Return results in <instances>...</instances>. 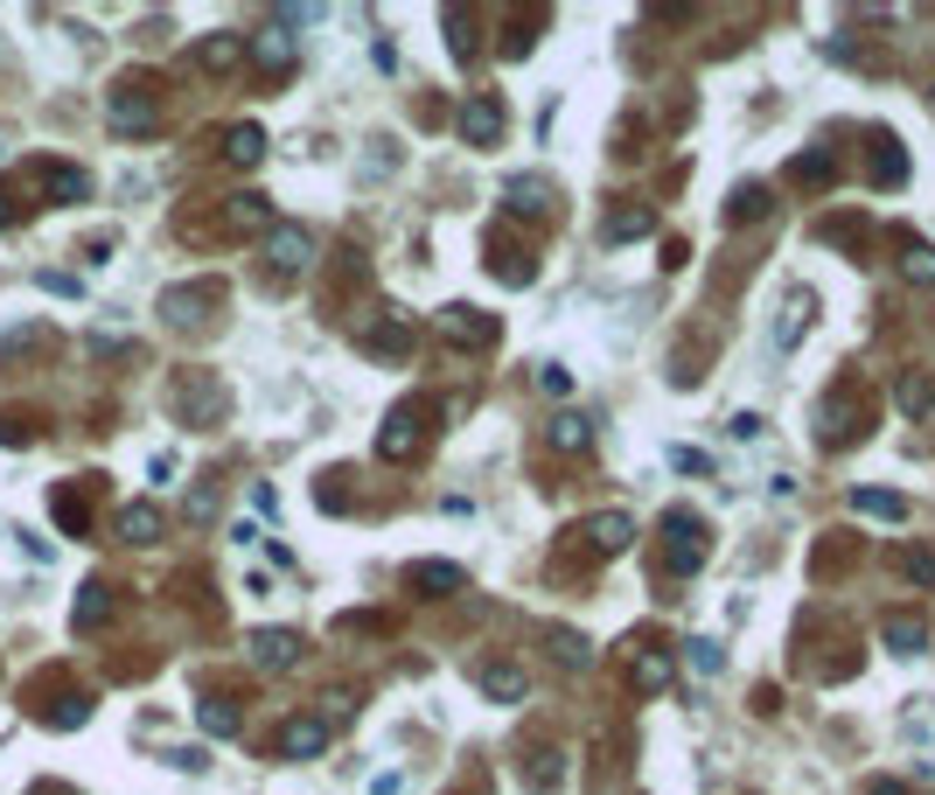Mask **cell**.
<instances>
[{
	"label": "cell",
	"instance_id": "cell-1",
	"mask_svg": "<svg viewBox=\"0 0 935 795\" xmlns=\"http://www.w3.org/2000/svg\"><path fill=\"white\" fill-rule=\"evenodd\" d=\"M105 126L119 132V140H147V132H161V99H155V84H147V78L112 84V99H105Z\"/></svg>",
	"mask_w": 935,
	"mask_h": 795
},
{
	"label": "cell",
	"instance_id": "cell-2",
	"mask_svg": "<svg viewBox=\"0 0 935 795\" xmlns=\"http://www.w3.org/2000/svg\"><path fill=\"white\" fill-rule=\"evenodd\" d=\"M175 412H182V426H224V412H231V391L217 384L209 370H182L175 377Z\"/></svg>",
	"mask_w": 935,
	"mask_h": 795
},
{
	"label": "cell",
	"instance_id": "cell-3",
	"mask_svg": "<svg viewBox=\"0 0 935 795\" xmlns=\"http://www.w3.org/2000/svg\"><path fill=\"white\" fill-rule=\"evenodd\" d=\"M705 558H712V530H705L692 509H671V517H663V565H671V573H698Z\"/></svg>",
	"mask_w": 935,
	"mask_h": 795
},
{
	"label": "cell",
	"instance_id": "cell-4",
	"mask_svg": "<svg viewBox=\"0 0 935 795\" xmlns=\"http://www.w3.org/2000/svg\"><path fill=\"white\" fill-rule=\"evenodd\" d=\"M265 265H273L280 279L308 273V265H315V231H308V223H273V231H265Z\"/></svg>",
	"mask_w": 935,
	"mask_h": 795
},
{
	"label": "cell",
	"instance_id": "cell-5",
	"mask_svg": "<svg viewBox=\"0 0 935 795\" xmlns=\"http://www.w3.org/2000/svg\"><path fill=\"white\" fill-rule=\"evenodd\" d=\"M217 300H224L217 279H189V287H168V293H161V314L175 321V329H203Z\"/></svg>",
	"mask_w": 935,
	"mask_h": 795
},
{
	"label": "cell",
	"instance_id": "cell-6",
	"mask_svg": "<svg viewBox=\"0 0 935 795\" xmlns=\"http://www.w3.org/2000/svg\"><path fill=\"white\" fill-rule=\"evenodd\" d=\"M321 747H329V718H321V712H300V718H286V726H280V753H286V761H315Z\"/></svg>",
	"mask_w": 935,
	"mask_h": 795
},
{
	"label": "cell",
	"instance_id": "cell-7",
	"mask_svg": "<svg viewBox=\"0 0 935 795\" xmlns=\"http://www.w3.org/2000/svg\"><path fill=\"white\" fill-rule=\"evenodd\" d=\"M244 649H252V662H259V670H294L308 642H300L294 629H252V642H244Z\"/></svg>",
	"mask_w": 935,
	"mask_h": 795
},
{
	"label": "cell",
	"instance_id": "cell-8",
	"mask_svg": "<svg viewBox=\"0 0 935 795\" xmlns=\"http://www.w3.org/2000/svg\"><path fill=\"white\" fill-rule=\"evenodd\" d=\"M461 140L468 147H495V140H503V99L475 91V99L461 105Z\"/></svg>",
	"mask_w": 935,
	"mask_h": 795
},
{
	"label": "cell",
	"instance_id": "cell-9",
	"mask_svg": "<svg viewBox=\"0 0 935 795\" xmlns=\"http://www.w3.org/2000/svg\"><path fill=\"white\" fill-rule=\"evenodd\" d=\"M406 586H412V594H426V600H447V594H461V586H468V573H461V565H447V558H419V565H406Z\"/></svg>",
	"mask_w": 935,
	"mask_h": 795
},
{
	"label": "cell",
	"instance_id": "cell-10",
	"mask_svg": "<svg viewBox=\"0 0 935 795\" xmlns=\"http://www.w3.org/2000/svg\"><path fill=\"white\" fill-rule=\"evenodd\" d=\"M441 335H447V343H468V349H489L495 343V321L482 308H441Z\"/></svg>",
	"mask_w": 935,
	"mask_h": 795
},
{
	"label": "cell",
	"instance_id": "cell-11",
	"mask_svg": "<svg viewBox=\"0 0 935 795\" xmlns=\"http://www.w3.org/2000/svg\"><path fill=\"white\" fill-rule=\"evenodd\" d=\"M586 538H594L601 558H615V552L636 544V517H628V509H601V517H586Z\"/></svg>",
	"mask_w": 935,
	"mask_h": 795
},
{
	"label": "cell",
	"instance_id": "cell-12",
	"mask_svg": "<svg viewBox=\"0 0 935 795\" xmlns=\"http://www.w3.org/2000/svg\"><path fill=\"white\" fill-rule=\"evenodd\" d=\"M244 56H252L259 70H273V78H280V70H294V35H286V28L273 22V28L244 35Z\"/></svg>",
	"mask_w": 935,
	"mask_h": 795
},
{
	"label": "cell",
	"instance_id": "cell-13",
	"mask_svg": "<svg viewBox=\"0 0 935 795\" xmlns=\"http://www.w3.org/2000/svg\"><path fill=\"white\" fill-rule=\"evenodd\" d=\"M475 684H482V698H495V705H524L531 698V677L517 670V662H482Z\"/></svg>",
	"mask_w": 935,
	"mask_h": 795
},
{
	"label": "cell",
	"instance_id": "cell-14",
	"mask_svg": "<svg viewBox=\"0 0 935 795\" xmlns=\"http://www.w3.org/2000/svg\"><path fill=\"white\" fill-rule=\"evenodd\" d=\"M377 453H385V461H406V453H419V405H398V412H391L385 433H377Z\"/></svg>",
	"mask_w": 935,
	"mask_h": 795
},
{
	"label": "cell",
	"instance_id": "cell-15",
	"mask_svg": "<svg viewBox=\"0 0 935 795\" xmlns=\"http://www.w3.org/2000/svg\"><path fill=\"white\" fill-rule=\"evenodd\" d=\"M105 621H112V586H105V579H84V586H78V614H70V629H78V635H99Z\"/></svg>",
	"mask_w": 935,
	"mask_h": 795
},
{
	"label": "cell",
	"instance_id": "cell-16",
	"mask_svg": "<svg viewBox=\"0 0 935 795\" xmlns=\"http://www.w3.org/2000/svg\"><path fill=\"white\" fill-rule=\"evenodd\" d=\"M43 188L49 203H91V175L78 161H43Z\"/></svg>",
	"mask_w": 935,
	"mask_h": 795
},
{
	"label": "cell",
	"instance_id": "cell-17",
	"mask_svg": "<svg viewBox=\"0 0 935 795\" xmlns=\"http://www.w3.org/2000/svg\"><path fill=\"white\" fill-rule=\"evenodd\" d=\"M196 64L209 70V78H231V70L244 64V35H203V43H196Z\"/></svg>",
	"mask_w": 935,
	"mask_h": 795
},
{
	"label": "cell",
	"instance_id": "cell-18",
	"mask_svg": "<svg viewBox=\"0 0 935 795\" xmlns=\"http://www.w3.org/2000/svg\"><path fill=\"white\" fill-rule=\"evenodd\" d=\"M671 677H677V662L663 656V649H642L636 662H628V684H636L642 698H657V691H671Z\"/></svg>",
	"mask_w": 935,
	"mask_h": 795
},
{
	"label": "cell",
	"instance_id": "cell-19",
	"mask_svg": "<svg viewBox=\"0 0 935 795\" xmlns=\"http://www.w3.org/2000/svg\"><path fill=\"white\" fill-rule=\"evenodd\" d=\"M852 517H873V523H908V496H893V488H852Z\"/></svg>",
	"mask_w": 935,
	"mask_h": 795
},
{
	"label": "cell",
	"instance_id": "cell-20",
	"mask_svg": "<svg viewBox=\"0 0 935 795\" xmlns=\"http://www.w3.org/2000/svg\"><path fill=\"white\" fill-rule=\"evenodd\" d=\"M224 231H238V238L259 231V238H265V231H273V203H265V196H231V210H224Z\"/></svg>",
	"mask_w": 935,
	"mask_h": 795
},
{
	"label": "cell",
	"instance_id": "cell-21",
	"mask_svg": "<svg viewBox=\"0 0 935 795\" xmlns=\"http://www.w3.org/2000/svg\"><path fill=\"white\" fill-rule=\"evenodd\" d=\"M545 440L559 447V453H586V447H594V426H586V412H559V419L545 426Z\"/></svg>",
	"mask_w": 935,
	"mask_h": 795
},
{
	"label": "cell",
	"instance_id": "cell-22",
	"mask_svg": "<svg viewBox=\"0 0 935 795\" xmlns=\"http://www.w3.org/2000/svg\"><path fill=\"white\" fill-rule=\"evenodd\" d=\"M224 161H231V168H259V161H265V132H259L252 119L231 126V132H224Z\"/></svg>",
	"mask_w": 935,
	"mask_h": 795
},
{
	"label": "cell",
	"instance_id": "cell-23",
	"mask_svg": "<svg viewBox=\"0 0 935 795\" xmlns=\"http://www.w3.org/2000/svg\"><path fill=\"white\" fill-rule=\"evenodd\" d=\"M817 419H824V447H845L852 433H858V412H852V398H845V391H831Z\"/></svg>",
	"mask_w": 935,
	"mask_h": 795
},
{
	"label": "cell",
	"instance_id": "cell-24",
	"mask_svg": "<svg viewBox=\"0 0 935 795\" xmlns=\"http://www.w3.org/2000/svg\"><path fill=\"white\" fill-rule=\"evenodd\" d=\"M880 635H887V649H893V656H922V649H928V629H922L914 614H887V621H880Z\"/></svg>",
	"mask_w": 935,
	"mask_h": 795
},
{
	"label": "cell",
	"instance_id": "cell-25",
	"mask_svg": "<svg viewBox=\"0 0 935 795\" xmlns=\"http://www.w3.org/2000/svg\"><path fill=\"white\" fill-rule=\"evenodd\" d=\"M119 538H126V544H155V538H161V509H155V503H126V509H119Z\"/></svg>",
	"mask_w": 935,
	"mask_h": 795
},
{
	"label": "cell",
	"instance_id": "cell-26",
	"mask_svg": "<svg viewBox=\"0 0 935 795\" xmlns=\"http://www.w3.org/2000/svg\"><path fill=\"white\" fill-rule=\"evenodd\" d=\"M545 649H551V662H559V670H586V662H594V642L572 635V629H551Z\"/></svg>",
	"mask_w": 935,
	"mask_h": 795
},
{
	"label": "cell",
	"instance_id": "cell-27",
	"mask_svg": "<svg viewBox=\"0 0 935 795\" xmlns=\"http://www.w3.org/2000/svg\"><path fill=\"white\" fill-rule=\"evenodd\" d=\"M893 405H901L908 419H922V412L935 405V384H928V370H901V384H893Z\"/></svg>",
	"mask_w": 935,
	"mask_h": 795
},
{
	"label": "cell",
	"instance_id": "cell-28",
	"mask_svg": "<svg viewBox=\"0 0 935 795\" xmlns=\"http://www.w3.org/2000/svg\"><path fill=\"white\" fill-rule=\"evenodd\" d=\"M503 196H510V210H531V217H545V210H551V182H545V175H517V182L503 188Z\"/></svg>",
	"mask_w": 935,
	"mask_h": 795
},
{
	"label": "cell",
	"instance_id": "cell-29",
	"mask_svg": "<svg viewBox=\"0 0 935 795\" xmlns=\"http://www.w3.org/2000/svg\"><path fill=\"white\" fill-rule=\"evenodd\" d=\"M196 726L209 733V740H231V733H238V705H231V698H203V705H196Z\"/></svg>",
	"mask_w": 935,
	"mask_h": 795
},
{
	"label": "cell",
	"instance_id": "cell-30",
	"mask_svg": "<svg viewBox=\"0 0 935 795\" xmlns=\"http://www.w3.org/2000/svg\"><path fill=\"white\" fill-rule=\"evenodd\" d=\"M831 175H837V161L824 154V147H810V154L789 161V182H803V188H831Z\"/></svg>",
	"mask_w": 935,
	"mask_h": 795
},
{
	"label": "cell",
	"instance_id": "cell-31",
	"mask_svg": "<svg viewBox=\"0 0 935 795\" xmlns=\"http://www.w3.org/2000/svg\"><path fill=\"white\" fill-rule=\"evenodd\" d=\"M49 509H56V523H64L70 538H84V530H91V509H84L78 488H49Z\"/></svg>",
	"mask_w": 935,
	"mask_h": 795
},
{
	"label": "cell",
	"instance_id": "cell-32",
	"mask_svg": "<svg viewBox=\"0 0 935 795\" xmlns=\"http://www.w3.org/2000/svg\"><path fill=\"white\" fill-rule=\"evenodd\" d=\"M803 329H810V293H789V300H782V321H775V343L796 349V335H803Z\"/></svg>",
	"mask_w": 935,
	"mask_h": 795
},
{
	"label": "cell",
	"instance_id": "cell-33",
	"mask_svg": "<svg viewBox=\"0 0 935 795\" xmlns=\"http://www.w3.org/2000/svg\"><path fill=\"white\" fill-rule=\"evenodd\" d=\"M768 210H775V203H768V188H761V182L733 188V203H727V217H733V223H761Z\"/></svg>",
	"mask_w": 935,
	"mask_h": 795
},
{
	"label": "cell",
	"instance_id": "cell-34",
	"mask_svg": "<svg viewBox=\"0 0 935 795\" xmlns=\"http://www.w3.org/2000/svg\"><path fill=\"white\" fill-rule=\"evenodd\" d=\"M873 182H880V188H901V182H908V154H901L893 140L873 147Z\"/></svg>",
	"mask_w": 935,
	"mask_h": 795
},
{
	"label": "cell",
	"instance_id": "cell-35",
	"mask_svg": "<svg viewBox=\"0 0 935 795\" xmlns=\"http://www.w3.org/2000/svg\"><path fill=\"white\" fill-rule=\"evenodd\" d=\"M559 782H566V753H538V768L524 774V788H531V795H551Z\"/></svg>",
	"mask_w": 935,
	"mask_h": 795
},
{
	"label": "cell",
	"instance_id": "cell-36",
	"mask_svg": "<svg viewBox=\"0 0 935 795\" xmlns=\"http://www.w3.org/2000/svg\"><path fill=\"white\" fill-rule=\"evenodd\" d=\"M901 273L914 279V287H935V244H908V252H901Z\"/></svg>",
	"mask_w": 935,
	"mask_h": 795
},
{
	"label": "cell",
	"instance_id": "cell-37",
	"mask_svg": "<svg viewBox=\"0 0 935 795\" xmlns=\"http://www.w3.org/2000/svg\"><path fill=\"white\" fill-rule=\"evenodd\" d=\"M364 343H370L377 356H398V349H406V343H412V329H406V321H385V329H370V335H364Z\"/></svg>",
	"mask_w": 935,
	"mask_h": 795
},
{
	"label": "cell",
	"instance_id": "cell-38",
	"mask_svg": "<svg viewBox=\"0 0 935 795\" xmlns=\"http://www.w3.org/2000/svg\"><path fill=\"white\" fill-rule=\"evenodd\" d=\"M901 573H908L914 586H935V544H914V552L901 558Z\"/></svg>",
	"mask_w": 935,
	"mask_h": 795
},
{
	"label": "cell",
	"instance_id": "cell-39",
	"mask_svg": "<svg viewBox=\"0 0 935 795\" xmlns=\"http://www.w3.org/2000/svg\"><path fill=\"white\" fill-rule=\"evenodd\" d=\"M692 670H698V677H719V670H727V649H719L712 635H705V642H692Z\"/></svg>",
	"mask_w": 935,
	"mask_h": 795
},
{
	"label": "cell",
	"instance_id": "cell-40",
	"mask_svg": "<svg viewBox=\"0 0 935 795\" xmlns=\"http://www.w3.org/2000/svg\"><path fill=\"white\" fill-rule=\"evenodd\" d=\"M447 35H454V56L468 64V56H475V22H468L461 8H447Z\"/></svg>",
	"mask_w": 935,
	"mask_h": 795
},
{
	"label": "cell",
	"instance_id": "cell-41",
	"mask_svg": "<svg viewBox=\"0 0 935 795\" xmlns=\"http://www.w3.org/2000/svg\"><path fill=\"white\" fill-rule=\"evenodd\" d=\"M217 517V482H196L189 488V523H209Z\"/></svg>",
	"mask_w": 935,
	"mask_h": 795
},
{
	"label": "cell",
	"instance_id": "cell-42",
	"mask_svg": "<svg viewBox=\"0 0 935 795\" xmlns=\"http://www.w3.org/2000/svg\"><path fill=\"white\" fill-rule=\"evenodd\" d=\"M642 231H657V217H650V210H622L615 223H607V238H642Z\"/></svg>",
	"mask_w": 935,
	"mask_h": 795
},
{
	"label": "cell",
	"instance_id": "cell-43",
	"mask_svg": "<svg viewBox=\"0 0 935 795\" xmlns=\"http://www.w3.org/2000/svg\"><path fill=\"white\" fill-rule=\"evenodd\" d=\"M671 468H677V475H712V453H698V447H671Z\"/></svg>",
	"mask_w": 935,
	"mask_h": 795
},
{
	"label": "cell",
	"instance_id": "cell-44",
	"mask_svg": "<svg viewBox=\"0 0 935 795\" xmlns=\"http://www.w3.org/2000/svg\"><path fill=\"white\" fill-rule=\"evenodd\" d=\"M84 718H91V698H64V712H49V726L70 733V726H84Z\"/></svg>",
	"mask_w": 935,
	"mask_h": 795
},
{
	"label": "cell",
	"instance_id": "cell-45",
	"mask_svg": "<svg viewBox=\"0 0 935 795\" xmlns=\"http://www.w3.org/2000/svg\"><path fill=\"white\" fill-rule=\"evenodd\" d=\"M538 384H545L551 398H566V391H572V370H566V364H538Z\"/></svg>",
	"mask_w": 935,
	"mask_h": 795
},
{
	"label": "cell",
	"instance_id": "cell-46",
	"mask_svg": "<svg viewBox=\"0 0 935 795\" xmlns=\"http://www.w3.org/2000/svg\"><path fill=\"white\" fill-rule=\"evenodd\" d=\"M727 433H733V440H761V419H754V412H733Z\"/></svg>",
	"mask_w": 935,
	"mask_h": 795
},
{
	"label": "cell",
	"instance_id": "cell-47",
	"mask_svg": "<svg viewBox=\"0 0 935 795\" xmlns=\"http://www.w3.org/2000/svg\"><path fill=\"white\" fill-rule=\"evenodd\" d=\"M866 795H908V788H901V782H873Z\"/></svg>",
	"mask_w": 935,
	"mask_h": 795
},
{
	"label": "cell",
	"instance_id": "cell-48",
	"mask_svg": "<svg viewBox=\"0 0 935 795\" xmlns=\"http://www.w3.org/2000/svg\"><path fill=\"white\" fill-rule=\"evenodd\" d=\"M0 223H22V210H14V203H8V196H0Z\"/></svg>",
	"mask_w": 935,
	"mask_h": 795
},
{
	"label": "cell",
	"instance_id": "cell-49",
	"mask_svg": "<svg viewBox=\"0 0 935 795\" xmlns=\"http://www.w3.org/2000/svg\"><path fill=\"white\" fill-rule=\"evenodd\" d=\"M0 161H8V147H0Z\"/></svg>",
	"mask_w": 935,
	"mask_h": 795
}]
</instances>
